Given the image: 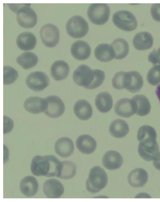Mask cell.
<instances>
[{"mask_svg":"<svg viewBox=\"0 0 160 202\" xmlns=\"http://www.w3.org/2000/svg\"><path fill=\"white\" fill-rule=\"evenodd\" d=\"M73 79L80 86L88 89H93L102 84L105 78V73L99 69L92 70L86 65H81L74 71Z\"/></svg>","mask_w":160,"mask_h":202,"instance_id":"cell-1","label":"cell"},{"mask_svg":"<svg viewBox=\"0 0 160 202\" xmlns=\"http://www.w3.org/2000/svg\"><path fill=\"white\" fill-rule=\"evenodd\" d=\"M108 182V176L104 170L99 166H95L90 171L86 188L91 193H97L106 186Z\"/></svg>","mask_w":160,"mask_h":202,"instance_id":"cell-2","label":"cell"},{"mask_svg":"<svg viewBox=\"0 0 160 202\" xmlns=\"http://www.w3.org/2000/svg\"><path fill=\"white\" fill-rule=\"evenodd\" d=\"M112 21L117 27L127 32L135 30L138 25L135 16L127 10H121L116 12L113 15Z\"/></svg>","mask_w":160,"mask_h":202,"instance_id":"cell-3","label":"cell"},{"mask_svg":"<svg viewBox=\"0 0 160 202\" xmlns=\"http://www.w3.org/2000/svg\"><path fill=\"white\" fill-rule=\"evenodd\" d=\"M66 28L69 36L73 38H79L87 33L89 27L87 22L82 17L75 15L68 20Z\"/></svg>","mask_w":160,"mask_h":202,"instance_id":"cell-4","label":"cell"},{"mask_svg":"<svg viewBox=\"0 0 160 202\" xmlns=\"http://www.w3.org/2000/svg\"><path fill=\"white\" fill-rule=\"evenodd\" d=\"M110 13L108 6L105 3H93L89 6L87 14L89 20L93 24L101 25L108 20Z\"/></svg>","mask_w":160,"mask_h":202,"instance_id":"cell-5","label":"cell"},{"mask_svg":"<svg viewBox=\"0 0 160 202\" xmlns=\"http://www.w3.org/2000/svg\"><path fill=\"white\" fill-rule=\"evenodd\" d=\"M27 3L19 9L17 12V19L22 27L29 28L34 27L37 23V16L35 11Z\"/></svg>","mask_w":160,"mask_h":202,"instance_id":"cell-6","label":"cell"},{"mask_svg":"<svg viewBox=\"0 0 160 202\" xmlns=\"http://www.w3.org/2000/svg\"><path fill=\"white\" fill-rule=\"evenodd\" d=\"M40 37L46 47H52L55 46L59 39V32L55 25L48 23L44 25L40 31Z\"/></svg>","mask_w":160,"mask_h":202,"instance_id":"cell-7","label":"cell"},{"mask_svg":"<svg viewBox=\"0 0 160 202\" xmlns=\"http://www.w3.org/2000/svg\"><path fill=\"white\" fill-rule=\"evenodd\" d=\"M27 86L36 91H42L49 84L48 77L44 72L37 71L31 73L26 80Z\"/></svg>","mask_w":160,"mask_h":202,"instance_id":"cell-8","label":"cell"},{"mask_svg":"<svg viewBox=\"0 0 160 202\" xmlns=\"http://www.w3.org/2000/svg\"><path fill=\"white\" fill-rule=\"evenodd\" d=\"M143 84L142 77L138 72L131 71L125 72L124 87L129 92L132 93L138 92L142 87Z\"/></svg>","mask_w":160,"mask_h":202,"instance_id":"cell-9","label":"cell"},{"mask_svg":"<svg viewBox=\"0 0 160 202\" xmlns=\"http://www.w3.org/2000/svg\"><path fill=\"white\" fill-rule=\"evenodd\" d=\"M45 99L48 103V108L44 112L46 116L52 118H56L63 113L65 110L64 104L59 97L50 96Z\"/></svg>","mask_w":160,"mask_h":202,"instance_id":"cell-10","label":"cell"},{"mask_svg":"<svg viewBox=\"0 0 160 202\" xmlns=\"http://www.w3.org/2000/svg\"><path fill=\"white\" fill-rule=\"evenodd\" d=\"M30 168L32 173L36 176L47 177L49 170V164L47 155H37L32 159Z\"/></svg>","mask_w":160,"mask_h":202,"instance_id":"cell-11","label":"cell"},{"mask_svg":"<svg viewBox=\"0 0 160 202\" xmlns=\"http://www.w3.org/2000/svg\"><path fill=\"white\" fill-rule=\"evenodd\" d=\"M115 113L118 116L128 118L136 113V107L132 99L124 98L118 100L115 105Z\"/></svg>","mask_w":160,"mask_h":202,"instance_id":"cell-12","label":"cell"},{"mask_svg":"<svg viewBox=\"0 0 160 202\" xmlns=\"http://www.w3.org/2000/svg\"><path fill=\"white\" fill-rule=\"evenodd\" d=\"M48 106V103L46 99L37 96H31L27 98L24 103L26 110L33 114L45 111Z\"/></svg>","mask_w":160,"mask_h":202,"instance_id":"cell-13","label":"cell"},{"mask_svg":"<svg viewBox=\"0 0 160 202\" xmlns=\"http://www.w3.org/2000/svg\"><path fill=\"white\" fill-rule=\"evenodd\" d=\"M43 190L47 198L57 199L60 198L62 195L64 188L58 180L53 179H49L44 182Z\"/></svg>","mask_w":160,"mask_h":202,"instance_id":"cell-14","label":"cell"},{"mask_svg":"<svg viewBox=\"0 0 160 202\" xmlns=\"http://www.w3.org/2000/svg\"><path fill=\"white\" fill-rule=\"evenodd\" d=\"M70 51L73 57L78 60L82 61L89 58L91 54V49L87 42L79 40L72 44Z\"/></svg>","mask_w":160,"mask_h":202,"instance_id":"cell-15","label":"cell"},{"mask_svg":"<svg viewBox=\"0 0 160 202\" xmlns=\"http://www.w3.org/2000/svg\"><path fill=\"white\" fill-rule=\"evenodd\" d=\"M102 163L107 169L113 170L119 169L123 163V158L118 152L113 150L107 151L103 155Z\"/></svg>","mask_w":160,"mask_h":202,"instance_id":"cell-16","label":"cell"},{"mask_svg":"<svg viewBox=\"0 0 160 202\" xmlns=\"http://www.w3.org/2000/svg\"><path fill=\"white\" fill-rule=\"evenodd\" d=\"M76 146L81 153L90 154L95 150L97 146L95 139L88 135H82L77 138L76 141Z\"/></svg>","mask_w":160,"mask_h":202,"instance_id":"cell-17","label":"cell"},{"mask_svg":"<svg viewBox=\"0 0 160 202\" xmlns=\"http://www.w3.org/2000/svg\"><path fill=\"white\" fill-rule=\"evenodd\" d=\"M55 150L60 156L66 158L70 156L73 153L74 145L72 140L67 137H62L56 142Z\"/></svg>","mask_w":160,"mask_h":202,"instance_id":"cell-18","label":"cell"},{"mask_svg":"<svg viewBox=\"0 0 160 202\" xmlns=\"http://www.w3.org/2000/svg\"><path fill=\"white\" fill-rule=\"evenodd\" d=\"M132 43L134 47L137 50L143 51L148 50L150 49L152 46L153 37L148 32H139L134 36Z\"/></svg>","mask_w":160,"mask_h":202,"instance_id":"cell-19","label":"cell"},{"mask_svg":"<svg viewBox=\"0 0 160 202\" xmlns=\"http://www.w3.org/2000/svg\"><path fill=\"white\" fill-rule=\"evenodd\" d=\"M147 172L141 168H136L132 170L128 176V180L129 185L132 187H143L148 180Z\"/></svg>","mask_w":160,"mask_h":202,"instance_id":"cell-20","label":"cell"},{"mask_svg":"<svg viewBox=\"0 0 160 202\" xmlns=\"http://www.w3.org/2000/svg\"><path fill=\"white\" fill-rule=\"evenodd\" d=\"M38 184L36 178L31 176L24 177L21 181L20 190L25 196L31 197L35 195L38 192Z\"/></svg>","mask_w":160,"mask_h":202,"instance_id":"cell-21","label":"cell"},{"mask_svg":"<svg viewBox=\"0 0 160 202\" xmlns=\"http://www.w3.org/2000/svg\"><path fill=\"white\" fill-rule=\"evenodd\" d=\"M73 111L75 116L82 120H88L92 115V109L91 104L84 99L76 101L73 107Z\"/></svg>","mask_w":160,"mask_h":202,"instance_id":"cell-22","label":"cell"},{"mask_svg":"<svg viewBox=\"0 0 160 202\" xmlns=\"http://www.w3.org/2000/svg\"><path fill=\"white\" fill-rule=\"evenodd\" d=\"M69 71L68 63L63 60L55 62L52 65L50 72L51 75L55 80L60 81L65 79Z\"/></svg>","mask_w":160,"mask_h":202,"instance_id":"cell-23","label":"cell"},{"mask_svg":"<svg viewBox=\"0 0 160 202\" xmlns=\"http://www.w3.org/2000/svg\"><path fill=\"white\" fill-rule=\"evenodd\" d=\"M16 43L18 48L22 50L28 51L33 49L37 43L35 35L29 32H24L18 36Z\"/></svg>","mask_w":160,"mask_h":202,"instance_id":"cell-24","label":"cell"},{"mask_svg":"<svg viewBox=\"0 0 160 202\" xmlns=\"http://www.w3.org/2000/svg\"><path fill=\"white\" fill-rule=\"evenodd\" d=\"M95 105L98 110L101 112L106 113L112 108L113 99L111 95L106 91L98 93L95 99Z\"/></svg>","mask_w":160,"mask_h":202,"instance_id":"cell-25","label":"cell"},{"mask_svg":"<svg viewBox=\"0 0 160 202\" xmlns=\"http://www.w3.org/2000/svg\"><path fill=\"white\" fill-rule=\"evenodd\" d=\"M110 134L117 138L125 137L129 132V127L124 120L117 119L112 121L109 127Z\"/></svg>","mask_w":160,"mask_h":202,"instance_id":"cell-26","label":"cell"},{"mask_svg":"<svg viewBox=\"0 0 160 202\" xmlns=\"http://www.w3.org/2000/svg\"><path fill=\"white\" fill-rule=\"evenodd\" d=\"M112 49L114 58L116 59H122L128 54L129 46L128 42L124 39L118 38L114 40L111 44Z\"/></svg>","mask_w":160,"mask_h":202,"instance_id":"cell-27","label":"cell"},{"mask_svg":"<svg viewBox=\"0 0 160 202\" xmlns=\"http://www.w3.org/2000/svg\"><path fill=\"white\" fill-rule=\"evenodd\" d=\"M132 99L135 104V114L137 115L144 116L150 112L151 105L149 100L146 96L142 95H137L133 96Z\"/></svg>","mask_w":160,"mask_h":202,"instance_id":"cell-28","label":"cell"},{"mask_svg":"<svg viewBox=\"0 0 160 202\" xmlns=\"http://www.w3.org/2000/svg\"><path fill=\"white\" fill-rule=\"evenodd\" d=\"M94 54L96 58L101 62H108L114 58L112 49L110 45L108 44L98 45L95 49Z\"/></svg>","mask_w":160,"mask_h":202,"instance_id":"cell-29","label":"cell"},{"mask_svg":"<svg viewBox=\"0 0 160 202\" xmlns=\"http://www.w3.org/2000/svg\"><path fill=\"white\" fill-rule=\"evenodd\" d=\"M157 134L155 129L149 125L141 126L138 131L137 137L139 142H153L156 141Z\"/></svg>","mask_w":160,"mask_h":202,"instance_id":"cell-30","label":"cell"},{"mask_svg":"<svg viewBox=\"0 0 160 202\" xmlns=\"http://www.w3.org/2000/svg\"><path fill=\"white\" fill-rule=\"evenodd\" d=\"M159 150L158 143L153 145H145L139 143L138 147L139 155L147 161L153 160Z\"/></svg>","mask_w":160,"mask_h":202,"instance_id":"cell-31","label":"cell"},{"mask_svg":"<svg viewBox=\"0 0 160 202\" xmlns=\"http://www.w3.org/2000/svg\"><path fill=\"white\" fill-rule=\"evenodd\" d=\"M36 55L31 52H25L19 55L16 59L18 63L23 69H27L35 66L38 62Z\"/></svg>","mask_w":160,"mask_h":202,"instance_id":"cell-32","label":"cell"},{"mask_svg":"<svg viewBox=\"0 0 160 202\" xmlns=\"http://www.w3.org/2000/svg\"><path fill=\"white\" fill-rule=\"evenodd\" d=\"M61 173L59 178L63 179H69L75 175L76 172V165L70 161H62Z\"/></svg>","mask_w":160,"mask_h":202,"instance_id":"cell-33","label":"cell"},{"mask_svg":"<svg viewBox=\"0 0 160 202\" xmlns=\"http://www.w3.org/2000/svg\"><path fill=\"white\" fill-rule=\"evenodd\" d=\"M49 164V168L47 177H59L61 171L62 163L55 156L52 155H47Z\"/></svg>","mask_w":160,"mask_h":202,"instance_id":"cell-34","label":"cell"},{"mask_svg":"<svg viewBox=\"0 0 160 202\" xmlns=\"http://www.w3.org/2000/svg\"><path fill=\"white\" fill-rule=\"evenodd\" d=\"M3 71V83L4 85H9L13 83L18 78V72L11 67L4 66Z\"/></svg>","mask_w":160,"mask_h":202,"instance_id":"cell-35","label":"cell"},{"mask_svg":"<svg viewBox=\"0 0 160 202\" xmlns=\"http://www.w3.org/2000/svg\"><path fill=\"white\" fill-rule=\"evenodd\" d=\"M147 80L151 85L155 86L160 83V65H155L148 71Z\"/></svg>","mask_w":160,"mask_h":202,"instance_id":"cell-36","label":"cell"},{"mask_svg":"<svg viewBox=\"0 0 160 202\" xmlns=\"http://www.w3.org/2000/svg\"><path fill=\"white\" fill-rule=\"evenodd\" d=\"M124 73V71H119L115 73L112 81L114 88L118 90L124 89L123 82Z\"/></svg>","mask_w":160,"mask_h":202,"instance_id":"cell-37","label":"cell"},{"mask_svg":"<svg viewBox=\"0 0 160 202\" xmlns=\"http://www.w3.org/2000/svg\"><path fill=\"white\" fill-rule=\"evenodd\" d=\"M148 59L153 65L159 64L160 62V47L157 50L154 49L150 52L148 56Z\"/></svg>","mask_w":160,"mask_h":202,"instance_id":"cell-38","label":"cell"},{"mask_svg":"<svg viewBox=\"0 0 160 202\" xmlns=\"http://www.w3.org/2000/svg\"><path fill=\"white\" fill-rule=\"evenodd\" d=\"M150 11L153 18L157 21L160 22V3L153 4Z\"/></svg>","mask_w":160,"mask_h":202,"instance_id":"cell-39","label":"cell"},{"mask_svg":"<svg viewBox=\"0 0 160 202\" xmlns=\"http://www.w3.org/2000/svg\"><path fill=\"white\" fill-rule=\"evenodd\" d=\"M13 126V122L12 120L6 116H3V134H7L10 132Z\"/></svg>","mask_w":160,"mask_h":202,"instance_id":"cell-40","label":"cell"},{"mask_svg":"<svg viewBox=\"0 0 160 202\" xmlns=\"http://www.w3.org/2000/svg\"><path fill=\"white\" fill-rule=\"evenodd\" d=\"M27 3L24 4H7L10 9L13 12L16 13L19 8L22 7L26 5Z\"/></svg>","mask_w":160,"mask_h":202,"instance_id":"cell-41","label":"cell"},{"mask_svg":"<svg viewBox=\"0 0 160 202\" xmlns=\"http://www.w3.org/2000/svg\"><path fill=\"white\" fill-rule=\"evenodd\" d=\"M153 160V163L154 167L160 170V152L157 154Z\"/></svg>","mask_w":160,"mask_h":202,"instance_id":"cell-42","label":"cell"},{"mask_svg":"<svg viewBox=\"0 0 160 202\" xmlns=\"http://www.w3.org/2000/svg\"><path fill=\"white\" fill-rule=\"evenodd\" d=\"M155 92L156 95L160 102V84L158 85L156 88Z\"/></svg>","mask_w":160,"mask_h":202,"instance_id":"cell-43","label":"cell"},{"mask_svg":"<svg viewBox=\"0 0 160 202\" xmlns=\"http://www.w3.org/2000/svg\"><path fill=\"white\" fill-rule=\"evenodd\" d=\"M158 65H160V62L159 63Z\"/></svg>","mask_w":160,"mask_h":202,"instance_id":"cell-44","label":"cell"}]
</instances>
